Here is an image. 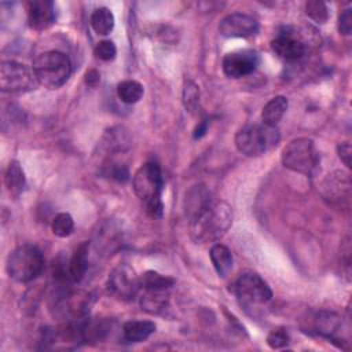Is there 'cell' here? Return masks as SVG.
<instances>
[{
    "label": "cell",
    "instance_id": "ac0fdd59",
    "mask_svg": "<svg viewBox=\"0 0 352 352\" xmlns=\"http://www.w3.org/2000/svg\"><path fill=\"white\" fill-rule=\"evenodd\" d=\"M155 331V323L151 320H129L122 326L124 338L129 342H140Z\"/></svg>",
    "mask_w": 352,
    "mask_h": 352
},
{
    "label": "cell",
    "instance_id": "5b68a950",
    "mask_svg": "<svg viewBox=\"0 0 352 352\" xmlns=\"http://www.w3.org/2000/svg\"><path fill=\"white\" fill-rule=\"evenodd\" d=\"M7 272L11 279L26 283L36 279L44 270V256L41 250L30 243L15 248L7 258Z\"/></svg>",
    "mask_w": 352,
    "mask_h": 352
},
{
    "label": "cell",
    "instance_id": "8fae6325",
    "mask_svg": "<svg viewBox=\"0 0 352 352\" xmlns=\"http://www.w3.org/2000/svg\"><path fill=\"white\" fill-rule=\"evenodd\" d=\"M258 55L253 50H236L228 52L223 58V72L230 78H241L256 70Z\"/></svg>",
    "mask_w": 352,
    "mask_h": 352
},
{
    "label": "cell",
    "instance_id": "603a6c76",
    "mask_svg": "<svg viewBox=\"0 0 352 352\" xmlns=\"http://www.w3.org/2000/svg\"><path fill=\"white\" fill-rule=\"evenodd\" d=\"M91 26L100 36L109 34L114 29V15L107 7L96 8L91 15Z\"/></svg>",
    "mask_w": 352,
    "mask_h": 352
},
{
    "label": "cell",
    "instance_id": "3957f363",
    "mask_svg": "<svg viewBox=\"0 0 352 352\" xmlns=\"http://www.w3.org/2000/svg\"><path fill=\"white\" fill-rule=\"evenodd\" d=\"M33 72L38 84L48 89L60 88L72 74V62L60 51H45L33 60Z\"/></svg>",
    "mask_w": 352,
    "mask_h": 352
},
{
    "label": "cell",
    "instance_id": "cb8c5ba5",
    "mask_svg": "<svg viewBox=\"0 0 352 352\" xmlns=\"http://www.w3.org/2000/svg\"><path fill=\"white\" fill-rule=\"evenodd\" d=\"M143 94V85L135 80H124L117 85V95L126 104H133L139 102Z\"/></svg>",
    "mask_w": 352,
    "mask_h": 352
},
{
    "label": "cell",
    "instance_id": "e575fe53",
    "mask_svg": "<svg viewBox=\"0 0 352 352\" xmlns=\"http://www.w3.org/2000/svg\"><path fill=\"white\" fill-rule=\"evenodd\" d=\"M208 131V120H202L194 129V139H201Z\"/></svg>",
    "mask_w": 352,
    "mask_h": 352
},
{
    "label": "cell",
    "instance_id": "d6986e66",
    "mask_svg": "<svg viewBox=\"0 0 352 352\" xmlns=\"http://www.w3.org/2000/svg\"><path fill=\"white\" fill-rule=\"evenodd\" d=\"M4 182H6V187L11 197L18 198L23 192V190L26 187V177H25V172H23L21 164L16 160H12L10 162L7 172H6Z\"/></svg>",
    "mask_w": 352,
    "mask_h": 352
},
{
    "label": "cell",
    "instance_id": "f1b7e54d",
    "mask_svg": "<svg viewBox=\"0 0 352 352\" xmlns=\"http://www.w3.org/2000/svg\"><path fill=\"white\" fill-rule=\"evenodd\" d=\"M95 55L103 62H110L117 55V48L111 40H102L95 47Z\"/></svg>",
    "mask_w": 352,
    "mask_h": 352
},
{
    "label": "cell",
    "instance_id": "52a82bcc",
    "mask_svg": "<svg viewBox=\"0 0 352 352\" xmlns=\"http://www.w3.org/2000/svg\"><path fill=\"white\" fill-rule=\"evenodd\" d=\"M38 81L29 67L16 60H3L0 65V89L3 92L21 94L32 91L37 87Z\"/></svg>",
    "mask_w": 352,
    "mask_h": 352
},
{
    "label": "cell",
    "instance_id": "ffe728a7",
    "mask_svg": "<svg viewBox=\"0 0 352 352\" xmlns=\"http://www.w3.org/2000/svg\"><path fill=\"white\" fill-rule=\"evenodd\" d=\"M287 106H289V102L282 95H278V96L270 99L261 111L263 124L270 125V126H276L278 122L280 121V118L283 117V114L286 113Z\"/></svg>",
    "mask_w": 352,
    "mask_h": 352
},
{
    "label": "cell",
    "instance_id": "2e32d148",
    "mask_svg": "<svg viewBox=\"0 0 352 352\" xmlns=\"http://www.w3.org/2000/svg\"><path fill=\"white\" fill-rule=\"evenodd\" d=\"M88 268V242L80 243L73 256L67 261V274L70 282L78 283L84 278Z\"/></svg>",
    "mask_w": 352,
    "mask_h": 352
},
{
    "label": "cell",
    "instance_id": "30bf717a",
    "mask_svg": "<svg viewBox=\"0 0 352 352\" xmlns=\"http://www.w3.org/2000/svg\"><path fill=\"white\" fill-rule=\"evenodd\" d=\"M315 330L340 348H344V344H349V326L338 314L329 311L319 312L315 318Z\"/></svg>",
    "mask_w": 352,
    "mask_h": 352
},
{
    "label": "cell",
    "instance_id": "6da1fadb",
    "mask_svg": "<svg viewBox=\"0 0 352 352\" xmlns=\"http://www.w3.org/2000/svg\"><path fill=\"white\" fill-rule=\"evenodd\" d=\"M190 238L195 243L219 241L232 224V210L223 201H214L204 184L195 186L186 197Z\"/></svg>",
    "mask_w": 352,
    "mask_h": 352
},
{
    "label": "cell",
    "instance_id": "4fadbf2b",
    "mask_svg": "<svg viewBox=\"0 0 352 352\" xmlns=\"http://www.w3.org/2000/svg\"><path fill=\"white\" fill-rule=\"evenodd\" d=\"M271 48L275 52V55L287 62L298 60L305 54V44L302 43V40H300L289 32L279 33L271 41Z\"/></svg>",
    "mask_w": 352,
    "mask_h": 352
},
{
    "label": "cell",
    "instance_id": "9a60e30c",
    "mask_svg": "<svg viewBox=\"0 0 352 352\" xmlns=\"http://www.w3.org/2000/svg\"><path fill=\"white\" fill-rule=\"evenodd\" d=\"M323 195L330 202H342L349 199L351 182L349 176L341 170H336L323 182Z\"/></svg>",
    "mask_w": 352,
    "mask_h": 352
},
{
    "label": "cell",
    "instance_id": "7c38bea8",
    "mask_svg": "<svg viewBox=\"0 0 352 352\" xmlns=\"http://www.w3.org/2000/svg\"><path fill=\"white\" fill-rule=\"evenodd\" d=\"M219 32L224 37L248 38L258 32V22L246 14L234 12L228 14L220 21Z\"/></svg>",
    "mask_w": 352,
    "mask_h": 352
},
{
    "label": "cell",
    "instance_id": "7a4b0ae2",
    "mask_svg": "<svg viewBox=\"0 0 352 352\" xmlns=\"http://www.w3.org/2000/svg\"><path fill=\"white\" fill-rule=\"evenodd\" d=\"M133 191L146 205V212L153 219H160L164 213L161 199L164 190V177L157 162L148 161L143 164L132 177Z\"/></svg>",
    "mask_w": 352,
    "mask_h": 352
},
{
    "label": "cell",
    "instance_id": "4dcf8cb0",
    "mask_svg": "<svg viewBox=\"0 0 352 352\" xmlns=\"http://www.w3.org/2000/svg\"><path fill=\"white\" fill-rule=\"evenodd\" d=\"M104 172L107 176H110L111 179H114L117 182L124 183L129 179V170H128L126 165H122V164L111 162L110 165H104Z\"/></svg>",
    "mask_w": 352,
    "mask_h": 352
},
{
    "label": "cell",
    "instance_id": "44dd1931",
    "mask_svg": "<svg viewBox=\"0 0 352 352\" xmlns=\"http://www.w3.org/2000/svg\"><path fill=\"white\" fill-rule=\"evenodd\" d=\"M209 256H210L212 264H213L217 275L221 278L227 276L228 272L232 270V264H234L231 250L221 243H214L210 248Z\"/></svg>",
    "mask_w": 352,
    "mask_h": 352
},
{
    "label": "cell",
    "instance_id": "5bb4252c",
    "mask_svg": "<svg viewBox=\"0 0 352 352\" xmlns=\"http://www.w3.org/2000/svg\"><path fill=\"white\" fill-rule=\"evenodd\" d=\"M55 7L51 0H33L28 3V22L34 30H45L55 22Z\"/></svg>",
    "mask_w": 352,
    "mask_h": 352
},
{
    "label": "cell",
    "instance_id": "d4e9b609",
    "mask_svg": "<svg viewBox=\"0 0 352 352\" xmlns=\"http://www.w3.org/2000/svg\"><path fill=\"white\" fill-rule=\"evenodd\" d=\"M175 285V279L166 275H161L157 271H146L140 275V286L143 289H157L168 290Z\"/></svg>",
    "mask_w": 352,
    "mask_h": 352
},
{
    "label": "cell",
    "instance_id": "277c9868",
    "mask_svg": "<svg viewBox=\"0 0 352 352\" xmlns=\"http://www.w3.org/2000/svg\"><path fill=\"white\" fill-rule=\"evenodd\" d=\"M280 133L276 126L252 124L241 128L235 135V146L246 157H260L278 146Z\"/></svg>",
    "mask_w": 352,
    "mask_h": 352
},
{
    "label": "cell",
    "instance_id": "ba28073f",
    "mask_svg": "<svg viewBox=\"0 0 352 352\" xmlns=\"http://www.w3.org/2000/svg\"><path fill=\"white\" fill-rule=\"evenodd\" d=\"M232 290L239 304L246 308L265 304L272 297V290L268 283L260 275L253 272L242 274L235 280Z\"/></svg>",
    "mask_w": 352,
    "mask_h": 352
},
{
    "label": "cell",
    "instance_id": "836d02e7",
    "mask_svg": "<svg viewBox=\"0 0 352 352\" xmlns=\"http://www.w3.org/2000/svg\"><path fill=\"white\" fill-rule=\"evenodd\" d=\"M100 81V74L98 70L95 69H91L85 73V84L89 85V87H96Z\"/></svg>",
    "mask_w": 352,
    "mask_h": 352
},
{
    "label": "cell",
    "instance_id": "d6a6232c",
    "mask_svg": "<svg viewBox=\"0 0 352 352\" xmlns=\"http://www.w3.org/2000/svg\"><path fill=\"white\" fill-rule=\"evenodd\" d=\"M337 153L340 160L344 162L346 168H351V157H352V148L349 142H342L341 144L337 146Z\"/></svg>",
    "mask_w": 352,
    "mask_h": 352
},
{
    "label": "cell",
    "instance_id": "4316f807",
    "mask_svg": "<svg viewBox=\"0 0 352 352\" xmlns=\"http://www.w3.org/2000/svg\"><path fill=\"white\" fill-rule=\"evenodd\" d=\"M305 14L309 16L314 22L322 25L326 23L329 19V8L326 3L320 0H309L305 3Z\"/></svg>",
    "mask_w": 352,
    "mask_h": 352
},
{
    "label": "cell",
    "instance_id": "7402d4cb",
    "mask_svg": "<svg viewBox=\"0 0 352 352\" xmlns=\"http://www.w3.org/2000/svg\"><path fill=\"white\" fill-rule=\"evenodd\" d=\"M103 140L107 151H117V153L125 151L131 144L129 133L124 126H114L109 129Z\"/></svg>",
    "mask_w": 352,
    "mask_h": 352
},
{
    "label": "cell",
    "instance_id": "e0dca14e",
    "mask_svg": "<svg viewBox=\"0 0 352 352\" xmlns=\"http://www.w3.org/2000/svg\"><path fill=\"white\" fill-rule=\"evenodd\" d=\"M169 302L168 290L157 289H144V293L140 297V307L144 312L151 315H158L166 309Z\"/></svg>",
    "mask_w": 352,
    "mask_h": 352
},
{
    "label": "cell",
    "instance_id": "484cf974",
    "mask_svg": "<svg viewBox=\"0 0 352 352\" xmlns=\"http://www.w3.org/2000/svg\"><path fill=\"white\" fill-rule=\"evenodd\" d=\"M182 98H183V104L187 111L195 113L199 109V88L194 81H191V80L184 81Z\"/></svg>",
    "mask_w": 352,
    "mask_h": 352
},
{
    "label": "cell",
    "instance_id": "f546056e",
    "mask_svg": "<svg viewBox=\"0 0 352 352\" xmlns=\"http://www.w3.org/2000/svg\"><path fill=\"white\" fill-rule=\"evenodd\" d=\"M289 334L283 327H278L270 331L267 336V344L272 349H280L289 344Z\"/></svg>",
    "mask_w": 352,
    "mask_h": 352
},
{
    "label": "cell",
    "instance_id": "83f0119b",
    "mask_svg": "<svg viewBox=\"0 0 352 352\" xmlns=\"http://www.w3.org/2000/svg\"><path fill=\"white\" fill-rule=\"evenodd\" d=\"M52 232L59 236V238H66L73 232L74 228V221L73 217L69 213H58L51 224Z\"/></svg>",
    "mask_w": 352,
    "mask_h": 352
},
{
    "label": "cell",
    "instance_id": "8992f818",
    "mask_svg": "<svg viewBox=\"0 0 352 352\" xmlns=\"http://www.w3.org/2000/svg\"><path fill=\"white\" fill-rule=\"evenodd\" d=\"M280 160L285 168L305 176H312L320 162L315 143L309 138H297L287 143L282 150Z\"/></svg>",
    "mask_w": 352,
    "mask_h": 352
},
{
    "label": "cell",
    "instance_id": "1f68e13d",
    "mask_svg": "<svg viewBox=\"0 0 352 352\" xmlns=\"http://www.w3.org/2000/svg\"><path fill=\"white\" fill-rule=\"evenodd\" d=\"M338 32L344 36H349L352 32V10L348 8L338 16Z\"/></svg>",
    "mask_w": 352,
    "mask_h": 352
},
{
    "label": "cell",
    "instance_id": "9c48e42d",
    "mask_svg": "<svg viewBox=\"0 0 352 352\" xmlns=\"http://www.w3.org/2000/svg\"><path fill=\"white\" fill-rule=\"evenodd\" d=\"M140 287V276H138L135 270L128 264L117 265L107 279L109 293L122 301L135 300Z\"/></svg>",
    "mask_w": 352,
    "mask_h": 352
}]
</instances>
